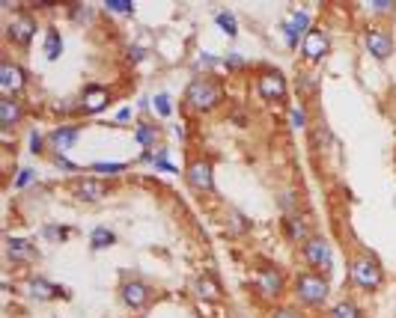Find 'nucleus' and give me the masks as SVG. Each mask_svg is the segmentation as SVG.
<instances>
[{
  "mask_svg": "<svg viewBox=\"0 0 396 318\" xmlns=\"http://www.w3.org/2000/svg\"><path fill=\"white\" fill-rule=\"evenodd\" d=\"M289 292L295 297V306L316 313V310H322V306L328 304V297H331V277L319 274V271L304 268V271H298V274L292 277Z\"/></svg>",
  "mask_w": 396,
  "mask_h": 318,
  "instance_id": "obj_1",
  "label": "nucleus"
},
{
  "mask_svg": "<svg viewBox=\"0 0 396 318\" xmlns=\"http://www.w3.org/2000/svg\"><path fill=\"white\" fill-rule=\"evenodd\" d=\"M349 286L358 288V292H379L384 286V268L382 262L373 256V253H352V259H349Z\"/></svg>",
  "mask_w": 396,
  "mask_h": 318,
  "instance_id": "obj_2",
  "label": "nucleus"
},
{
  "mask_svg": "<svg viewBox=\"0 0 396 318\" xmlns=\"http://www.w3.org/2000/svg\"><path fill=\"white\" fill-rule=\"evenodd\" d=\"M223 102V84L214 75H194L185 87V104L194 113H212Z\"/></svg>",
  "mask_w": 396,
  "mask_h": 318,
  "instance_id": "obj_3",
  "label": "nucleus"
},
{
  "mask_svg": "<svg viewBox=\"0 0 396 318\" xmlns=\"http://www.w3.org/2000/svg\"><path fill=\"white\" fill-rule=\"evenodd\" d=\"M289 283H292V280H286L283 268L274 265V262H268V259H259L254 265V274H250V286H254V292L263 297V301H272V304L280 301L283 292L289 288Z\"/></svg>",
  "mask_w": 396,
  "mask_h": 318,
  "instance_id": "obj_4",
  "label": "nucleus"
},
{
  "mask_svg": "<svg viewBox=\"0 0 396 318\" xmlns=\"http://www.w3.org/2000/svg\"><path fill=\"white\" fill-rule=\"evenodd\" d=\"M298 256L307 271H319V274H331V271H334V247H331V241L319 232H313L310 238L301 244Z\"/></svg>",
  "mask_w": 396,
  "mask_h": 318,
  "instance_id": "obj_5",
  "label": "nucleus"
},
{
  "mask_svg": "<svg viewBox=\"0 0 396 318\" xmlns=\"http://www.w3.org/2000/svg\"><path fill=\"white\" fill-rule=\"evenodd\" d=\"M36 33H39V18L33 12H27V9H15L3 24L6 42H12L15 48H27V45L36 39Z\"/></svg>",
  "mask_w": 396,
  "mask_h": 318,
  "instance_id": "obj_6",
  "label": "nucleus"
},
{
  "mask_svg": "<svg viewBox=\"0 0 396 318\" xmlns=\"http://www.w3.org/2000/svg\"><path fill=\"white\" fill-rule=\"evenodd\" d=\"M182 176H185L188 188H191L197 196H209V194H214V167H212V161L206 158V155L188 158Z\"/></svg>",
  "mask_w": 396,
  "mask_h": 318,
  "instance_id": "obj_7",
  "label": "nucleus"
},
{
  "mask_svg": "<svg viewBox=\"0 0 396 318\" xmlns=\"http://www.w3.org/2000/svg\"><path fill=\"white\" fill-rule=\"evenodd\" d=\"M21 292L30 297V301H36V304L69 301V297H72L69 288H63L60 283H54V280H48V277H39V274L24 277V280H21Z\"/></svg>",
  "mask_w": 396,
  "mask_h": 318,
  "instance_id": "obj_8",
  "label": "nucleus"
},
{
  "mask_svg": "<svg viewBox=\"0 0 396 318\" xmlns=\"http://www.w3.org/2000/svg\"><path fill=\"white\" fill-rule=\"evenodd\" d=\"M254 93L263 98V102H286L289 95V84H286V75L277 69H263L254 78Z\"/></svg>",
  "mask_w": 396,
  "mask_h": 318,
  "instance_id": "obj_9",
  "label": "nucleus"
},
{
  "mask_svg": "<svg viewBox=\"0 0 396 318\" xmlns=\"http://www.w3.org/2000/svg\"><path fill=\"white\" fill-rule=\"evenodd\" d=\"M364 48L366 54H370L373 60H390L393 57V51H396V39H393V33L388 30V27H382V24H370L364 30Z\"/></svg>",
  "mask_w": 396,
  "mask_h": 318,
  "instance_id": "obj_10",
  "label": "nucleus"
},
{
  "mask_svg": "<svg viewBox=\"0 0 396 318\" xmlns=\"http://www.w3.org/2000/svg\"><path fill=\"white\" fill-rule=\"evenodd\" d=\"M107 196H111V185L98 176H80L72 181V199H78L84 205H98Z\"/></svg>",
  "mask_w": 396,
  "mask_h": 318,
  "instance_id": "obj_11",
  "label": "nucleus"
},
{
  "mask_svg": "<svg viewBox=\"0 0 396 318\" xmlns=\"http://www.w3.org/2000/svg\"><path fill=\"white\" fill-rule=\"evenodd\" d=\"M152 297H155V292L146 280H122L120 283V301L129 313H143L152 304Z\"/></svg>",
  "mask_w": 396,
  "mask_h": 318,
  "instance_id": "obj_12",
  "label": "nucleus"
},
{
  "mask_svg": "<svg viewBox=\"0 0 396 318\" xmlns=\"http://www.w3.org/2000/svg\"><path fill=\"white\" fill-rule=\"evenodd\" d=\"M27 84H30V75H27L24 66H18V63L9 57L0 60V93L18 98L27 89Z\"/></svg>",
  "mask_w": 396,
  "mask_h": 318,
  "instance_id": "obj_13",
  "label": "nucleus"
},
{
  "mask_svg": "<svg viewBox=\"0 0 396 318\" xmlns=\"http://www.w3.org/2000/svg\"><path fill=\"white\" fill-rule=\"evenodd\" d=\"M3 256L12 268H21V265H33L39 259V250H36L33 238H24V235H9L3 241Z\"/></svg>",
  "mask_w": 396,
  "mask_h": 318,
  "instance_id": "obj_14",
  "label": "nucleus"
},
{
  "mask_svg": "<svg viewBox=\"0 0 396 318\" xmlns=\"http://www.w3.org/2000/svg\"><path fill=\"white\" fill-rule=\"evenodd\" d=\"M313 30V18L307 9H292L289 18H283L280 21V33H283V39L289 48H301V42H304V36H307Z\"/></svg>",
  "mask_w": 396,
  "mask_h": 318,
  "instance_id": "obj_15",
  "label": "nucleus"
},
{
  "mask_svg": "<svg viewBox=\"0 0 396 318\" xmlns=\"http://www.w3.org/2000/svg\"><path fill=\"white\" fill-rule=\"evenodd\" d=\"M113 102V93L102 84H89L78 93V104H80V116H96V113H104Z\"/></svg>",
  "mask_w": 396,
  "mask_h": 318,
  "instance_id": "obj_16",
  "label": "nucleus"
},
{
  "mask_svg": "<svg viewBox=\"0 0 396 318\" xmlns=\"http://www.w3.org/2000/svg\"><path fill=\"white\" fill-rule=\"evenodd\" d=\"M45 137H48V152H51V155H69V152L78 146V140H80V125L63 122V125H57V128H51Z\"/></svg>",
  "mask_w": 396,
  "mask_h": 318,
  "instance_id": "obj_17",
  "label": "nucleus"
},
{
  "mask_svg": "<svg viewBox=\"0 0 396 318\" xmlns=\"http://www.w3.org/2000/svg\"><path fill=\"white\" fill-rule=\"evenodd\" d=\"M331 54V39H328V33H322L319 27H313V30L304 36V42H301V57L310 63V66H316V63H322Z\"/></svg>",
  "mask_w": 396,
  "mask_h": 318,
  "instance_id": "obj_18",
  "label": "nucleus"
},
{
  "mask_svg": "<svg viewBox=\"0 0 396 318\" xmlns=\"http://www.w3.org/2000/svg\"><path fill=\"white\" fill-rule=\"evenodd\" d=\"M24 113H27V107H24L21 98L0 95V128H3V131H12L15 125L24 120Z\"/></svg>",
  "mask_w": 396,
  "mask_h": 318,
  "instance_id": "obj_19",
  "label": "nucleus"
},
{
  "mask_svg": "<svg viewBox=\"0 0 396 318\" xmlns=\"http://www.w3.org/2000/svg\"><path fill=\"white\" fill-rule=\"evenodd\" d=\"M283 235H286V238H289L292 244H298V247H301V244L313 235V229H310V217L304 214V212L283 217Z\"/></svg>",
  "mask_w": 396,
  "mask_h": 318,
  "instance_id": "obj_20",
  "label": "nucleus"
},
{
  "mask_svg": "<svg viewBox=\"0 0 396 318\" xmlns=\"http://www.w3.org/2000/svg\"><path fill=\"white\" fill-rule=\"evenodd\" d=\"M194 295L200 297V301H221V297H223L221 280L214 274H200L194 280Z\"/></svg>",
  "mask_w": 396,
  "mask_h": 318,
  "instance_id": "obj_21",
  "label": "nucleus"
},
{
  "mask_svg": "<svg viewBox=\"0 0 396 318\" xmlns=\"http://www.w3.org/2000/svg\"><path fill=\"white\" fill-rule=\"evenodd\" d=\"M223 226H227V235H230V238H245V235L254 229L250 217H248L245 212H239V208H230V212L223 214Z\"/></svg>",
  "mask_w": 396,
  "mask_h": 318,
  "instance_id": "obj_22",
  "label": "nucleus"
},
{
  "mask_svg": "<svg viewBox=\"0 0 396 318\" xmlns=\"http://www.w3.org/2000/svg\"><path fill=\"white\" fill-rule=\"evenodd\" d=\"M134 140L140 143L143 152H155L158 149V140H161V128L149 120H140L138 128H134Z\"/></svg>",
  "mask_w": 396,
  "mask_h": 318,
  "instance_id": "obj_23",
  "label": "nucleus"
},
{
  "mask_svg": "<svg viewBox=\"0 0 396 318\" xmlns=\"http://www.w3.org/2000/svg\"><path fill=\"white\" fill-rule=\"evenodd\" d=\"M116 241H120V235H116L111 226H96V229L89 232V250L93 253L111 250V247H116Z\"/></svg>",
  "mask_w": 396,
  "mask_h": 318,
  "instance_id": "obj_24",
  "label": "nucleus"
},
{
  "mask_svg": "<svg viewBox=\"0 0 396 318\" xmlns=\"http://www.w3.org/2000/svg\"><path fill=\"white\" fill-rule=\"evenodd\" d=\"M42 54H45V60H48V63H57L63 57V33L57 30V27H48V30H45Z\"/></svg>",
  "mask_w": 396,
  "mask_h": 318,
  "instance_id": "obj_25",
  "label": "nucleus"
},
{
  "mask_svg": "<svg viewBox=\"0 0 396 318\" xmlns=\"http://www.w3.org/2000/svg\"><path fill=\"white\" fill-rule=\"evenodd\" d=\"M295 93H298L301 98H313L319 95V71H298V80H295Z\"/></svg>",
  "mask_w": 396,
  "mask_h": 318,
  "instance_id": "obj_26",
  "label": "nucleus"
},
{
  "mask_svg": "<svg viewBox=\"0 0 396 318\" xmlns=\"http://www.w3.org/2000/svg\"><path fill=\"white\" fill-rule=\"evenodd\" d=\"M328 318H364V306L358 301L343 297V301H337L334 306H328Z\"/></svg>",
  "mask_w": 396,
  "mask_h": 318,
  "instance_id": "obj_27",
  "label": "nucleus"
},
{
  "mask_svg": "<svg viewBox=\"0 0 396 318\" xmlns=\"http://www.w3.org/2000/svg\"><path fill=\"white\" fill-rule=\"evenodd\" d=\"M214 27H218L223 36H230V39L239 36V18L232 15L230 9H218V12H214Z\"/></svg>",
  "mask_w": 396,
  "mask_h": 318,
  "instance_id": "obj_28",
  "label": "nucleus"
},
{
  "mask_svg": "<svg viewBox=\"0 0 396 318\" xmlns=\"http://www.w3.org/2000/svg\"><path fill=\"white\" fill-rule=\"evenodd\" d=\"M89 170H93V176H98V179L122 176V172L129 170V161H96V163H89Z\"/></svg>",
  "mask_w": 396,
  "mask_h": 318,
  "instance_id": "obj_29",
  "label": "nucleus"
},
{
  "mask_svg": "<svg viewBox=\"0 0 396 318\" xmlns=\"http://www.w3.org/2000/svg\"><path fill=\"white\" fill-rule=\"evenodd\" d=\"M277 205H280V212L283 217H289V214H298L301 212V199H298V190L295 188H286L277 194Z\"/></svg>",
  "mask_w": 396,
  "mask_h": 318,
  "instance_id": "obj_30",
  "label": "nucleus"
},
{
  "mask_svg": "<svg viewBox=\"0 0 396 318\" xmlns=\"http://www.w3.org/2000/svg\"><path fill=\"white\" fill-rule=\"evenodd\" d=\"M75 232L72 226H66V223H45L42 226V238L48 241V244H63V241H69V235Z\"/></svg>",
  "mask_w": 396,
  "mask_h": 318,
  "instance_id": "obj_31",
  "label": "nucleus"
},
{
  "mask_svg": "<svg viewBox=\"0 0 396 318\" xmlns=\"http://www.w3.org/2000/svg\"><path fill=\"white\" fill-rule=\"evenodd\" d=\"M218 66H223V57L209 54V51H200V54H197V63H194V71H197V75H203V71H214Z\"/></svg>",
  "mask_w": 396,
  "mask_h": 318,
  "instance_id": "obj_32",
  "label": "nucleus"
},
{
  "mask_svg": "<svg viewBox=\"0 0 396 318\" xmlns=\"http://www.w3.org/2000/svg\"><path fill=\"white\" fill-rule=\"evenodd\" d=\"M265 318H307V315H304V310L295 304H274L272 310L265 313Z\"/></svg>",
  "mask_w": 396,
  "mask_h": 318,
  "instance_id": "obj_33",
  "label": "nucleus"
},
{
  "mask_svg": "<svg viewBox=\"0 0 396 318\" xmlns=\"http://www.w3.org/2000/svg\"><path fill=\"white\" fill-rule=\"evenodd\" d=\"M93 15H96V9H93V6H87V3H75V6H69V18H72V24L87 27L89 21H93Z\"/></svg>",
  "mask_w": 396,
  "mask_h": 318,
  "instance_id": "obj_34",
  "label": "nucleus"
},
{
  "mask_svg": "<svg viewBox=\"0 0 396 318\" xmlns=\"http://www.w3.org/2000/svg\"><path fill=\"white\" fill-rule=\"evenodd\" d=\"M27 152H30V155H36V158L48 152V137H45L39 128H33L30 137H27Z\"/></svg>",
  "mask_w": 396,
  "mask_h": 318,
  "instance_id": "obj_35",
  "label": "nucleus"
},
{
  "mask_svg": "<svg viewBox=\"0 0 396 318\" xmlns=\"http://www.w3.org/2000/svg\"><path fill=\"white\" fill-rule=\"evenodd\" d=\"M146 57H149V48L140 42H131L129 48H125V63H129V66H140Z\"/></svg>",
  "mask_w": 396,
  "mask_h": 318,
  "instance_id": "obj_36",
  "label": "nucleus"
},
{
  "mask_svg": "<svg viewBox=\"0 0 396 318\" xmlns=\"http://www.w3.org/2000/svg\"><path fill=\"white\" fill-rule=\"evenodd\" d=\"M36 181V170L33 167H18L15 179H12V190H27Z\"/></svg>",
  "mask_w": 396,
  "mask_h": 318,
  "instance_id": "obj_37",
  "label": "nucleus"
},
{
  "mask_svg": "<svg viewBox=\"0 0 396 318\" xmlns=\"http://www.w3.org/2000/svg\"><path fill=\"white\" fill-rule=\"evenodd\" d=\"M152 111H155L161 120H170V113H173V102H170V95L167 93L152 95Z\"/></svg>",
  "mask_w": 396,
  "mask_h": 318,
  "instance_id": "obj_38",
  "label": "nucleus"
},
{
  "mask_svg": "<svg viewBox=\"0 0 396 318\" xmlns=\"http://www.w3.org/2000/svg\"><path fill=\"white\" fill-rule=\"evenodd\" d=\"M158 172H179L176 167H173V161H170V149L167 146H158L155 149V163H152Z\"/></svg>",
  "mask_w": 396,
  "mask_h": 318,
  "instance_id": "obj_39",
  "label": "nucleus"
},
{
  "mask_svg": "<svg viewBox=\"0 0 396 318\" xmlns=\"http://www.w3.org/2000/svg\"><path fill=\"white\" fill-rule=\"evenodd\" d=\"M310 140H313V146H316L319 152H322V149H328L331 143H334V137H331V131L325 128V125H316V131L310 134Z\"/></svg>",
  "mask_w": 396,
  "mask_h": 318,
  "instance_id": "obj_40",
  "label": "nucleus"
},
{
  "mask_svg": "<svg viewBox=\"0 0 396 318\" xmlns=\"http://www.w3.org/2000/svg\"><path fill=\"white\" fill-rule=\"evenodd\" d=\"M289 125H292L295 131H304V128H307V111H304L301 104H295L292 111H289Z\"/></svg>",
  "mask_w": 396,
  "mask_h": 318,
  "instance_id": "obj_41",
  "label": "nucleus"
},
{
  "mask_svg": "<svg viewBox=\"0 0 396 318\" xmlns=\"http://www.w3.org/2000/svg\"><path fill=\"white\" fill-rule=\"evenodd\" d=\"M104 9L113 15H134V3H129V0H107Z\"/></svg>",
  "mask_w": 396,
  "mask_h": 318,
  "instance_id": "obj_42",
  "label": "nucleus"
},
{
  "mask_svg": "<svg viewBox=\"0 0 396 318\" xmlns=\"http://www.w3.org/2000/svg\"><path fill=\"white\" fill-rule=\"evenodd\" d=\"M51 163H54V167H57L60 172H78V170H80L69 155H51Z\"/></svg>",
  "mask_w": 396,
  "mask_h": 318,
  "instance_id": "obj_43",
  "label": "nucleus"
},
{
  "mask_svg": "<svg viewBox=\"0 0 396 318\" xmlns=\"http://www.w3.org/2000/svg\"><path fill=\"white\" fill-rule=\"evenodd\" d=\"M241 66H245V57H241L239 51H230L227 57H223V69H227V71H239Z\"/></svg>",
  "mask_w": 396,
  "mask_h": 318,
  "instance_id": "obj_44",
  "label": "nucleus"
},
{
  "mask_svg": "<svg viewBox=\"0 0 396 318\" xmlns=\"http://www.w3.org/2000/svg\"><path fill=\"white\" fill-rule=\"evenodd\" d=\"M370 9L375 15H393L396 3H393V0H375V3H370Z\"/></svg>",
  "mask_w": 396,
  "mask_h": 318,
  "instance_id": "obj_45",
  "label": "nucleus"
},
{
  "mask_svg": "<svg viewBox=\"0 0 396 318\" xmlns=\"http://www.w3.org/2000/svg\"><path fill=\"white\" fill-rule=\"evenodd\" d=\"M129 122H131V107H120L116 116L111 120V125H129Z\"/></svg>",
  "mask_w": 396,
  "mask_h": 318,
  "instance_id": "obj_46",
  "label": "nucleus"
},
{
  "mask_svg": "<svg viewBox=\"0 0 396 318\" xmlns=\"http://www.w3.org/2000/svg\"><path fill=\"white\" fill-rule=\"evenodd\" d=\"M138 107H140L143 113H146L149 107H152V98H149V95H140V98H138Z\"/></svg>",
  "mask_w": 396,
  "mask_h": 318,
  "instance_id": "obj_47",
  "label": "nucleus"
},
{
  "mask_svg": "<svg viewBox=\"0 0 396 318\" xmlns=\"http://www.w3.org/2000/svg\"><path fill=\"white\" fill-rule=\"evenodd\" d=\"M393 24H396V9H393Z\"/></svg>",
  "mask_w": 396,
  "mask_h": 318,
  "instance_id": "obj_48",
  "label": "nucleus"
}]
</instances>
